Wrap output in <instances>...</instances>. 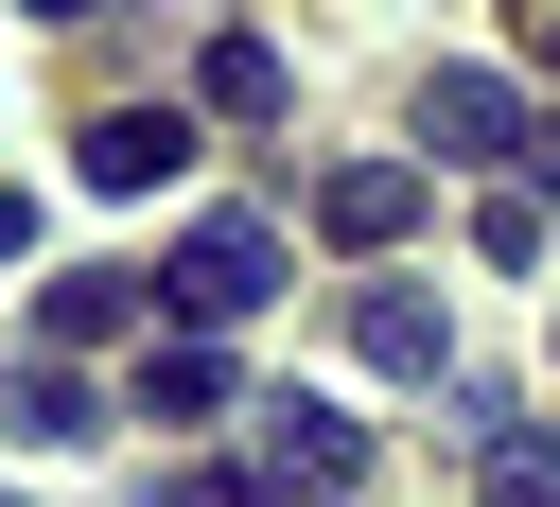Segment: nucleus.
<instances>
[{
  "label": "nucleus",
  "instance_id": "nucleus-12",
  "mask_svg": "<svg viewBox=\"0 0 560 507\" xmlns=\"http://www.w3.org/2000/svg\"><path fill=\"white\" fill-rule=\"evenodd\" d=\"M140 507H280L262 472H210V455H175V472H140Z\"/></svg>",
  "mask_w": 560,
  "mask_h": 507
},
{
  "label": "nucleus",
  "instance_id": "nucleus-1",
  "mask_svg": "<svg viewBox=\"0 0 560 507\" xmlns=\"http://www.w3.org/2000/svg\"><path fill=\"white\" fill-rule=\"evenodd\" d=\"M262 297H280V227H262V210H210V227L158 262V315H175V332H228V315H262Z\"/></svg>",
  "mask_w": 560,
  "mask_h": 507
},
{
  "label": "nucleus",
  "instance_id": "nucleus-15",
  "mask_svg": "<svg viewBox=\"0 0 560 507\" xmlns=\"http://www.w3.org/2000/svg\"><path fill=\"white\" fill-rule=\"evenodd\" d=\"M18 17H52V35H70V17H105V0H18Z\"/></svg>",
  "mask_w": 560,
  "mask_h": 507
},
{
  "label": "nucleus",
  "instance_id": "nucleus-9",
  "mask_svg": "<svg viewBox=\"0 0 560 507\" xmlns=\"http://www.w3.org/2000/svg\"><path fill=\"white\" fill-rule=\"evenodd\" d=\"M192 105H210V122H280V105H298V70H280V35H210V70H192Z\"/></svg>",
  "mask_w": 560,
  "mask_h": 507
},
{
  "label": "nucleus",
  "instance_id": "nucleus-14",
  "mask_svg": "<svg viewBox=\"0 0 560 507\" xmlns=\"http://www.w3.org/2000/svg\"><path fill=\"white\" fill-rule=\"evenodd\" d=\"M525 175H560V105H542V122H525Z\"/></svg>",
  "mask_w": 560,
  "mask_h": 507
},
{
  "label": "nucleus",
  "instance_id": "nucleus-11",
  "mask_svg": "<svg viewBox=\"0 0 560 507\" xmlns=\"http://www.w3.org/2000/svg\"><path fill=\"white\" fill-rule=\"evenodd\" d=\"M472 472H490V507H560V437L542 420H490L472 402Z\"/></svg>",
  "mask_w": 560,
  "mask_h": 507
},
{
  "label": "nucleus",
  "instance_id": "nucleus-13",
  "mask_svg": "<svg viewBox=\"0 0 560 507\" xmlns=\"http://www.w3.org/2000/svg\"><path fill=\"white\" fill-rule=\"evenodd\" d=\"M18 245H35V192H18V175H0V262H18Z\"/></svg>",
  "mask_w": 560,
  "mask_h": 507
},
{
  "label": "nucleus",
  "instance_id": "nucleus-5",
  "mask_svg": "<svg viewBox=\"0 0 560 507\" xmlns=\"http://www.w3.org/2000/svg\"><path fill=\"white\" fill-rule=\"evenodd\" d=\"M175 157H192V122H175V105H105V122L70 140V175H88V192H158Z\"/></svg>",
  "mask_w": 560,
  "mask_h": 507
},
{
  "label": "nucleus",
  "instance_id": "nucleus-4",
  "mask_svg": "<svg viewBox=\"0 0 560 507\" xmlns=\"http://www.w3.org/2000/svg\"><path fill=\"white\" fill-rule=\"evenodd\" d=\"M350 350H368L385 385H455V315H438L420 280H350Z\"/></svg>",
  "mask_w": 560,
  "mask_h": 507
},
{
  "label": "nucleus",
  "instance_id": "nucleus-10",
  "mask_svg": "<svg viewBox=\"0 0 560 507\" xmlns=\"http://www.w3.org/2000/svg\"><path fill=\"white\" fill-rule=\"evenodd\" d=\"M140 420H228V350L210 332H158L140 350Z\"/></svg>",
  "mask_w": 560,
  "mask_h": 507
},
{
  "label": "nucleus",
  "instance_id": "nucleus-16",
  "mask_svg": "<svg viewBox=\"0 0 560 507\" xmlns=\"http://www.w3.org/2000/svg\"><path fill=\"white\" fill-rule=\"evenodd\" d=\"M542 52H560V0H542Z\"/></svg>",
  "mask_w": 560,
  "mask_h": 507
},
{
  "label": "nucleus",
  "instance_id": "nucleus-7",
  "mask_svg": "<svg viewBox=\"0 0 560 507\" xmlns=\"http://www.w3.org/2000/svg\"><path fill=\"white\" fill-rule=\"evenodd\" d=\"M140 297H158V280H122V262H70V280L35 297V350H70V367H88V350H122V332H140Z\"/></svg>",
  "mask_w": 560,
  "mask_h": 507
},
{
  "label": "nucleus",
  "instance_id": "nucleus-6",
  "mask_svg": "<svg viewBox=\"0 0 560 507\" xmlns=\"http://www.w3.org/2000/svg\"><path fill=\"white\" fill-rule=\"evenodd\" d=\"M315 227H332V245H402V227H420V157H332V175H315Z\"/></svg>",
  "mask_w": 560,
  "mask_h": 507
},
{
  "label": "nucleus",
  "instance_id": "nucleus-8",
  "mask_svg": "<svg viewBox=\"0 0 560 507\" xmlns=\"http://www.w3.org/2000/svg\"><path fill=\"white\" fill-rule=\"evenodd\" d=\"M0 420H18V437H35V455H88V437H105V385H88V367H70V350H35V367H18V385H0Z\"/></svg>",
  "mask_w": 560,
  "mask_h": 507
},
{
  "label": "nucleus",
  "instance_id": "nucleus-3",
  "mask_svg": "<svg viewBox=\"0 0 560 507\" xmlns=\"http://www.w3.org/2000/svg\"><path fill=\"white\" fill-rule=\"evenodd\" d=\"M525 122H542V105H525L508 70H420V175H438V157H525Z\"/></svg>",
  "mask_w": 560,
  "mask_h": 507
},
{
  "label": "nucleus",
  "instance_id": "nucleus-2",
  "mask_svg": "<svg viewBox=\"0 0 560 507\" xmlns=\"http://www.w3.org/2000/svg\"><path fill=\"white\" fill-rule=\"evenodd\" d=\"M262 437H245V472L262 490H368V420H332L315 385H280V402H245Z\"/></svg>",
  "mask_w": 560,
  "mask_h": 507
}]
</instances>
